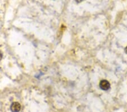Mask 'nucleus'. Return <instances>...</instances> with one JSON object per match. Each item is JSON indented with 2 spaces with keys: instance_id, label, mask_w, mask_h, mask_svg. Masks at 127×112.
Wrapping results in <instances>:
<instances>
[{
  "instance_id": "3",
  "label": "nucleus",
  "mask_w": 127,
  "mask_h": 112,
  "mask_svg": "<svg viewBox=\"0 0 127 112\" xmlns=\"http://www.w3.org/2000/svg\"><path fill=\"white\" fill-rule=\"evenodd\" d=\"M2 53H1V52H0V60L2 59Z\"/></svg>"
},
{
  "instance_id": "2",
  "label": "nucleus",
  "mask_w": 127,
  "mask_h": 112,
  "mask_svg": "<svg viewBox=\"0 0 127 112\" xmlns=\"http://www.w3.org/2000/svg\"><path fill=\"white\" fill-rule=\"evenodd\" d=\"M21 109V105L18 102H14L11 105V110L13 112H19Z\"/></svg>"
},
{
  "instance_id": "4",
  "label": "nucleus",
  "mask_w": 127,
  "mask_h": 112,
  "mask_svg": "<svg viewBox=\"0 0 127 112\" xmlns=\"http://www.w3.org/2000/svg\"><path fill=\"white\" fill-rule=\"evenodd\" d=\"M125 51H126V53L127 54V46L126 48V49H125Z\"/></svg>"
},
{
  "instance_id": "1",
  "label": "nucleus",
  "mask_w": 127,
  "mask_h": 112,
  "mask_svg": "<svg viewBox=\"0 0 127 112\" xmlns=\"http://www.w3.org/2000/svg\"><path fill=\"white\" fill-rule=\"evenodd\" d=\"M99 87L102 90L107 91L110 88V84L107 80H102L100 81Z\"/></svg>"
}]
</instances>
